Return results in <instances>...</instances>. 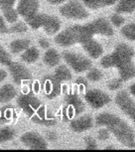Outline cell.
Returning a JSON list of instances; mask_svg holds the SVG:
<instances>
[{
    "label": "cell",
    "instance_id": "ac0fdd59",
    "mask_svg": "<svg viewBox=\"0 0 135 152\" xmlns=\"http://www.w3.org/2000/svg\"><path fill=\"white\" fill-rule=\"evenodd\" d=\"M82 3L91 10H99L105 7L112 6L118 0H80Z\"/></svg>",
    "mask_w": 135,
    "mask_h": 152
},
{
    "label": "cell",
    "instance_id": "cb8c5ba5",
    "mask_svg": "<svg viewBox=\"0 0 135 152\" xmlns=\"http://www.w3.org/2000/svg\"><path fill=\"white\" fill-rule=\"evenodd\" d=\"M120 34L129 41H135V22L128 23L120 29Z\"/></svg>",
    "mask_w": 135,
    "mask_h": 152
},
{
    "label": "cell",
    "instance_id": "836d02e7",
    "mask_svg": "<svg viewBox=\"0 0 135 152\" xmlns=\"http://www.w3.org/2000/svg\"><path fill=\"white\" fill-rule=\"evenodd\" d=\"M0 33H2V34L9 33V28L6 26L3 17L1 15H0Z\"/></svg>",
    "mask_w": 135,
    "mask_h": 152
},
{
    "label": "cell",
    "instance_id": "277c9868",
    "mask_svg": "<svg viewBox=\"0 0 135 152\" xmlns=\"http://www.w3.org/2000/svg\"><path fill=\"white\" fill-rule=\"evenodd\" d=\"M17 104L23 111L30 117L33 122L44 126H53L57 124L55 116L49 113L42 102L31 94H22L17 99Z\"/></svg>",
    "mask_w": 135,
    "mask_h": 152
},
{
    "label": "cell",
    "instance_id": "ffe728a7",
    "mask_svg": "<svg viewBox=\"0 0 135 152\" xmlns=\"http://www.w3.org/2000/svg\"><path fill=\"white\" fill-rule=\"evenodd\" d=\"M17 91L12 85L6 84L0 87V102H9L16 96Z\"/></svg>",
    "mask_w": 135,
    "mask_h": 152
},
{
    "label": "cell",
    "instance_id": "7c38bea8",
    "mask_svg": "<svg viewBox=\"0 0 135 152\" xmlns=\"http://www.w3.org/2000/svg\"><path fill=\"white\" fill-rule=\"evenodd\" d=\"M21 143L25 147L30 149H46L48 148V143L46 139L39 133L34 131H28L22 134L20 137Z\"/></svg>",
    "mask_w": 135,
    "mask_h": 152
},
{
    "label": "cell",
    "instance_id": "8d00e7d4",
    "mask_svg": "<svg viewBox=\"0 0 135 152\" xmlns=\"http://www.w3.org/2000/svg\"><path fill=\"white\" fill-rule=\"evenodd\" d=\"M7 76H8L7 72L3 70V69H0V82H3L7 78Z\"/></svg>",
    "mask_w": 135,
    "mask_h": 152
},
{
    "label": "cell",
    "instance_id": "4dcf8cb0",
    "mask_svg": "<svg viewBox=\"0 0 135 152\" xmlns=\"http://www.w3.org/2000/svg\"><path fill=\"white\" fill-rule=\"evenodd\" d=\"M28 27L24 22H18L16 24H14L12 27L9 28V32L13 33H25L27 32Z\"/></svg>",
    "mask_w": 135,
    "mask_h": 152
},
{
    "label": "cell",
    "instance_id": "3957f363",
    "mask_svg": "<svg viewBox=\"0 0 135 152\" xmlns=\"http://www.w3.org/2000/svg\"><path fill=\"white\" fill-rule=\"evenodd\" d=\"M97 126L105 127L120 144L127 148H135V132L125 120L114 113H99L94 118Z\"/></svg>",
    "mask_w": 135,
    "mask_h": 152
},
{
    "label": "cell",
    "instance_id": "9a60e30c",
    "mask_svg": "<svg viewBox=\"0 0 135 152\" xmlns=\"http://www.w3.org/2000/svg\"><path fill=\"white\" fill-rule=\"evenodd\" d=\"M94 120L90 114H85V115L77 117V118L73 119L70 123V128L74 132L82 133L85 131L90 130L93 126Z\"/></svg>",
    "mask_w": 135,
    "mask_h": 152
},
{
    "label": "cell",
    "instance_id": "603a6c76",
    "mask_svg": "<svg viewBox=\"0 0 135 152\" xmlns=\"http://www.w3.org/2000/svg\"><path fill=\"white\" fill-rule=\"evenodd\" d=\"M39 57H40V52L38 49L34 47V46H32V47L30 46L29 48L26 49L24 53L21 55V60L24 61L25 63L31 64V63H35L39 59Z\"/></svg>",
    "mask_w": 135,
    "mask_h": 152
},
{
    "label": "cell",
    "instance_id": "e0dca14e",
    "mask_svg": "<svg viewBox=\"0 0 135 152\" xmlns=\"http://www.w3.org/2000/svg\"><path fill=\"white\" fill-rule=\"evenodd\" d=\"M82 49H84L85 52L93 59H99L103 54L102 45L96 39H93L91 41L84 45L82 46Z\"/></svg>",
    "mask_w": 135,
    "mask_h": 152
},
{
    "label": "cell",
    "instance_id": "ba28073f",
    "mask_svg": "<svg viewBox=\"0 0 135 152\" xmlns=\"http://www.w3.org/2000/svg\"><path fill=\"white\" fill-rule=\"evenodd\" d=\"M116 107L133 122L135 125V100L127 91H120L114 97Z\"/></svg>",
    "mask_w": 135,
    "mask_h": 152
},
{
    "label": "cell",
    "instance_id": "30bf717a",
    "mask_svg": "<svg viewBox=\"0 0 135 152\" xmlns=\"http://www.w3.org/2000/svg\"><path fill=\"white\" fill-rule=\"evenodd\" d=\"M66 110L65 113L68 118H74L79 114L84 113L85 105L82 102V99L76 94H69L65 99Z\"/></svg>",
    "mask_w": 135,
    "mask_h": 152
},
{
    "label": "cell",
    "instance_id": "e575fe53",
    "mask_svg": "<svg viewBox=\"0 0 135 152\" xmlns=\"http://www.w3.org/2000/svg\"><path fill=\"white\" fill-rule=\"evenodd\" d=\"M38 43H39L40 47L43 48V49H49V48H50V43H49L48 40H46L44 38L39 39Z\"/></svg>",
    "mask_w": 135,
    "mask_h": 152
},
{
    "label": "cell",
    "instance_id": "2e32d148",
    "mask_svg": "<svg viewBox=\"0 0 135 152\" xmlns=\"http://www.w3.org/2000/svg\"><path fill=\"white\" fill-rule=\"evenodd\" d=\"M16 0H0V8L2 10V13L9 23L16 22L18 19V13L16 9H14Z\"/></svg>",
    "mask_w": 135,
    "mask_h": 152
},
{
    "label": "cell",
    "instance_id": "d4e9b609",
    "mask_svg": "<svg viewBox=\"0 0 135 152\" xmlns=\"http://www.w3.org/2000/svg\"><path fill=\"white\" fill-rule=\"evenodd\" d=\"M54 74H55L59 79H61L64 83L71 81L72 77H73L70 70H69L66 66H60V67H58L56 69V71Z\"/></svg>",
    "mask_w": 135,
    "mask_h": 152
},
{
    "label": "cell",
    "instance_id": "1f68e13d",
    "mask_svg": "<svg viewBox=\"0 0 135 152\" xmlns=\"http://www.w3.org/2000/svg\"><path fill=\"white\" fill-rule=\"evenodd\" d=\"M110 137V132L106 129L105 127H102L97 131V138H99L100 141H105V140L109 139Z\"/></svg>",
    "mask_w": 135,
    "mask_h": 152
},
{
    "label": "cell",
    "instance_id": "5b68a950",
    "mask_svg": "<svg viewBox=\"0 0 135 152\" xmlns=\"http://www.w3.org/2000/svg\"><path fill=\"white\" fill-rule=\"evenodd\" d=\"M25 21L32 29L37 30L42 28L48 35H55L61 30L62 27V23L58 17L45 13H36Z\"/></svg>",
    "mask_w": 135,
    "mask_h": 152
},
{
    "label": "cell",
    "instance_id": "9c48e42d",
    "mask_svg": "<svg viewBox=\"0 0 135 152\" xmlns=\"http://www.w3.org/2000/svg\"><path fill=\"white\" fill-rule=\"evenodd\" d=\"M85 99L93 110H100L111 102L109 94L99 88H91L85 91Z\"/></svg>",
    "mask_w": 135,
    "mask_h": 152
},
{
    "label": "cell",
    "instance_id": "83f0119b",
    "mask_svg": "<svg viewBox=\"0 0 135 152\" xmlns=\"http://www.w3.org/2000/svg\"><path fill=\"white\" fill-rule=\"evenodd\" d=\"M11 63V57L8 52L0 45V64L4 66H9Z\"/></svg>",
    "mask_w": 135,
    "mask_h": 152
},
{
    "label": "cell",
    "instance_id": "44dd1931",
    "mask_svg": "<svg viewBox=\"0 0 135 152\" xmlns=\"http://www.w3.org/2000/svg\"><path fill=\"white\" fill-rule=\"evenodd\" d=\"M135 11V0H119L115 7V12L118 14H130Z\"/></svg>",
    "mask_w": 135,
    "mask_h": 152
},
{
    "label": "cell",
    "instance_id": "7a4b0ae2",
    "mask_svg": "<svg viewBox=\"0 0 135 152\" xmlns=\"http://www.w3.org/2000/svg\"><path fill=\"white\" fill-rule=\"evenodd\" d=\"M134 49L125 43H119L113 51L100 59L99 64L103 69H116L123 82L135 78Z\"/></svg>",
    "mask_w": 135,
    "mask_h": 152
},
{
    "label": "cell",
    "instance_id": "d6986e66",
    "mask_svg": "<svg viewBox=\"0 0 135 152\" xmlns=\"http://www.w3.org/2000/svg\"><path fill=\"white\" fill-rule=\"evenodd\" d=\"M43 61H44L45 65L48 66L50 68H54L56 66H58L61 61V57H60L58 51L56 49L49 48L46 51L44 57H43Z\"/></svg>",
    "mask_w": 135,
    "mask_h": 152
},
{
    "label": "cell",
    "instance_id": "74e56055",
    "mask_svg": "<svg viewBox=\"0 0 135 152\" xmlns=\"http://www.w3.org/2000/svg\"><path fill=\"white\" fill-rule=\"evenodd\" d=\"M47 137H48V140H50V141H55L57 139V133L49 132V133H47Z\"/></svg>",
    "mask_w": 135,
    "mask_h": 152
},
{
    "label": "cell",
    "instance_id": "7402d4cb",
    "mask_svg": "<svg viewBox=\"0 0 135 152\" xmlns=\"http://www.w3.org/2000/svg\"><path fill=\"white\" fill-rule=\"evenodd\" d=\"M31 46V41L29 39H19L12 41L9 45L10 51L13 54H19L21 52H24L27 48Z\"/></svg>",
    "mask_w": 135,
    "mask_h": 152
},
{
    "label": "cell",
    "instance_id": "4fadbf2b",
    "mask_svg": "<svg viewBox=\"0 0 135 152\" xmlns=\"http://www.w3.org/2000/svg\"><path fill=\"white\" fill-rule=\"evenodd\" d=\"M62 82L55 74L51 75V76L45 77L43 80V88H44L46 96L49 99H54V97L60 96L62 93Z\"/></svg>",
    "mask_w": 135,
    "mask_h": 152
},
{
    "label": "cell",
    "instance_id": "f35d334b",
    "mask_svg": "<svg viewBox=\"0 0 135 152\" xmlns=\"http://www.w3.org/2000/svg\"><path fill=\"white\" fill-rule=\"evenodd\" d=\"M129 94L135 99V82L132 83V84L129 86Z\"/></svg>",
    "mask_w": 135,
    "mask_h": 152
},
{
    "label": "cell",
    "instance_id": "d590c367",
    "mask_svg": "<svg viewBox=\"0 0 135 152\" xmlns=\"http://www.w3.org/2000/svg\"><path fill=\"white\" fill-rule=\"evenodd\" d=\"M69 0H47L48 3L52 5H59V4H64L66 2H68Z\"/></svg>",
    "mask_w": 135,
    "mask_h": 152
},
{
    "label": "cell",
    "instance_id": "5bb4252c",
    "mask_svg": "<svg viewBox=\"0 0 135 152\" xmlns=\"http://www.w3.org/2000/svg\"><path fill=\"white\" fill-rule=\"evenodd\" d=\"M40 8L39 0H19L16 11L18 15L22 16L25 20L31 18L38 13Z\"/></svg>",
    "mask_w": 135,
    "mask_h": 152
},
{
    "label": "cell",
    "instance_id": "8fae6325",
    "mask_svg": "<svg viewBox=\"0 0 135 152\" xmlns=\"http://www.w3.org/2000/svg\"><path fill=\"white\" fill-rule=\"evenodd\" d=\"M9 67L10 74L12 76L13 82L16 85L21 86L24 84H29L32 81L33 76L27 68L21 65L20 63H10Z\"/></svg>",
    "mask_w": 135,
    "mask_h": 152
},
{
    "label": "cell",
    "instance_id": "8992f818",
    "mask_svg": "<svg viewBox=\"0 0 135 152\" xmlns=\"http://www.w3.org/2000/svg\"><path fill=\"white\" fill-rule=\"evenodd\" d=\"M59 12L65 18L77 21L85 20L90 16L85 6L79 0H69L59 8Z\"/></svg>",
    "mask_w": 135,
    "mask_h": 152
},
{
    "label": "cell",
    "instance_id": "4316f807",
    "mask_svg": "<svg viewBox=\"0 0 135 152\" xmlns=\"http://www.w3.org/2000/svg\"><path fill=\"white\" fill-rule=\"evenodd\" d=\"M15 137V131L10 127L0 128V143L7 142Z\"/></svg>",
    "mask_w": 135,
    "mask_h": 152
},
{
    "label": "cell",
    "instance_id": "f546056e",
    "mask_svg": "<svg viewBox=\"0 0 135 152\" xmlns=\"http://www.w3.org/2000/svg\"><path fill=\"white\" fill-rule=\"evenodd\" d=\"M122 85H123V80L121 78H115L108 82L107 88L109 91H117L122 87Z\"/></svg>",
    "mask_w": 135,
    "mask_h": 152
},
{
    "label": "cell",
    "instance_id": "52a82bcc",
    "mask_svg": "<svg viewBox=\"0 0 135 152\" xmlns=\"http://www.w3.org/2000/svg\"><path fill=\"white\" fill-rule=\"evenodd\" d=\"M63 58L69 67L77 74H82L88 71L93 65V63L88 57L76 52L65 51L63 53Z\"/></svg>",
    "mask_w": 135,
    "mask_h": 152
},
{
    "label": "cell",
    "instance_id": "f1b7e54d",
    "mask_svg": "<svg viewBox=\"0 0 135 152\" xmlns=\"http://www.w3.org/2000/svg\"><path fill=\"white\" fill-rule=\"evenodd\" d=\"M124 22H125L124 17H122L118 13H114V14H112V15L110 16V23L116 28L121 27L122 25L124 24Z\"/></svg>",
    "mask_w": 135,
    "mask_h": 152
},
{
    "label": "cell",
    "instance_id": "484cf974",
    "mask_svg": "<svg viewBox=\"0 0 135 152\" xmlns=\"http://www.w3.org/2000/svg\"><path fill=\"white\" fill-rule=\"evenodd\" d=\"M102 78H103V73L97 68H90L87 73V79L90 82L97 83L101 81Z\"/></svg>",
    "mask_w": 135,
    "mask_h": 152
},
{
    "label": "cell",
    "instance_id": "6da1fadb",
    "mask_svg": "<svg viewBox=\"0 0 135 152\" xmlns=\"http://www.w3.org/2000/svg\"><path fill=\"white\" fill-rule=\"evenodd\" d=\"M97 35L104 37H112L114 35L113 28L106 18L101 17L85 25H74L68 27L57 34L55 43L64 48L77 44H80L82 47Z\"/></svg>",
    "mask_w": 135,
    "mask_h": 152
},
{
    "label": "cell",
    "instance_id": "d6a6232c",
    "mask_svg": "<svg viewBox=\"0 0 135 152\" xmlns=\"http://www.w3.org/2000/svg\"><path fill=\"white\" fill-rule=\"evenodd\" d=\"M85 147L88 149H96L97 148V143L96 141V139L91 136H88L85 138Z\"/></svg>",
    "mask_w": 135,
    "mask_h": 152
}]
</instances>
